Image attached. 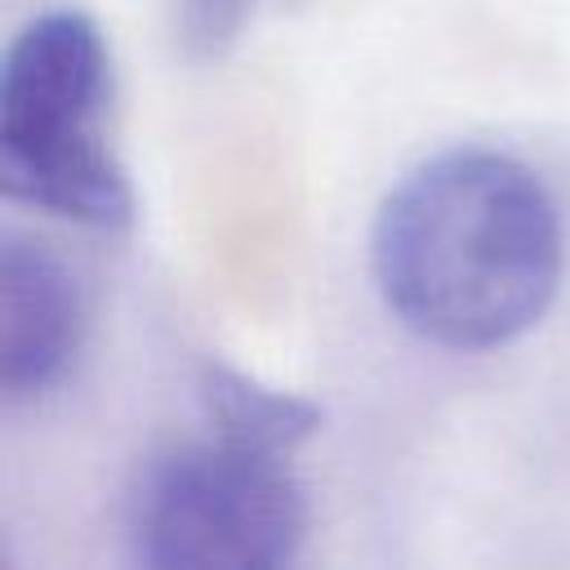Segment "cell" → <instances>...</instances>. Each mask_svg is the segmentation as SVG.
Wrapping results in <instances>:
<instances>
[{"label":"cell","mask_w":570,"mask_h":570,"mask_svg":"<svg viewBox=\"0 0 570 570\" xmlns=\"http://www.w3.org/2000/svg\"><path fill=\"white\" fill-rule=\"evenodd\" d=\"M276 450L209 428L151 454L125 494V543L156 570H272L307 539V490Z\"/></svg>","instance_id":"cell-3"},{"label":"cell","mask_w":570,"mask_h":570,"mask_svg":"<svg viewBox=\"0 0 570 570\" xmlns=\"http://www.w3.org/2000/svg\"><path fill=\"white\" fill-rule=\"evenodd\" d=\"M196 387H200L205 423L232 436H249L276 450H298L321 428V405L294 392H281V387H263L258 379L223 361H205Z\"/></svg>","instance_id":"cell-5"},{"label":"cell","mask_w":570,"mask_h":570,"mask_svg":"<svg viewBox=\"0 0 570 570\" xmlns=\"http://www.w3.org/2000/svg\"><path fill=\"white\" fill-rule=\"evenodd\" d=\"M258 0H174V27L191 58H218L236 45Z\"/></svg>","instance_id":"cell-6"},{"label":"cell","mask_w":570,"mask_h":570,"mask_svg":"<svg viewBox=\"0 0 570 570\" xmlns=\"http://www.w3.org/2000/svg\"><path fill=\"white\" fill-rule=\"evenodd\" d=\"M89 338V298L71 263L36 236L9 232L0 245V392L4 405L53 396Z\"/></svg>","instance_id":"cell-4"},{"label":"cell","mask_w":570,"mask_h":570,"mask_svg":"<svg viewBox=\"0 0 570 570\" xmlns=\"http://www.w3.org/2000/svg\"><path fill=\"white\" fill-rule=\"evenodd\" d=\"M370 272L383 307L423 343L508 347L548 316L561 289L557 196L512 151L445 147L383 196Z\"/></svg>","instance_id":"cell-1"},{"label":"cell","mask_w":570,"mask_h":570,"mask_svg":"<svg viewBox=\"0 0 570 570\" xmlns=\"http://www.w3.org/2000/svg\"><path fill=\"white\" fill-rule=\"evenodd\" d=\"M111 49L85 9L31 18L0 71V183L4 196L80 227L134 218L129 169L111 138Z\"/></svg>","instance_id":"cell-2"}]
</instances>
